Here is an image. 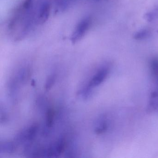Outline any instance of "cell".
<instances>
[{
  "mask_svg": "<svg viewBox=\"0 0 158 158\" xmlns=\"http://www.w3.org/2000/svg\"><path fill=\"white\" fill-rule=\"evenodd\" d=\"M77 0H52L55 8L59 12H63L70 9Z\"/></svg>",
  "mask_w": 158,
  "mask_h": 158,
  "instance_id": "cell-7",
  "label": "cell"
},
{
  "mask_svg": "<svg viewBox=\"0 0 158 158\" xmlns=\"http://www.w3.org/2000/svg\"><path fill=\"white\" fill-rule=\"evenodd\" d=\"M93 20L90 16H86L81 19L78 23L72 33L71 40L75 44L85 37L92 25Z\"/></svg>",
  "mask_w": 158,
  "mask_h": 158,
  "instance_id": "cell-3",
  "label": "cell"
},
{
  "mask_svg": "<svg viewBox=\"0 0 158 158\" xmlns=\"http://www.w3.org/2000/svg\"><path fill=\"white\" fill-rule=\"evenodd\" d=\"M90 1L92 2H98L100 1V0H90Z\"/></svg>",
  "mask_w": 158,
  "mask_h": 158,
  "instance_id": "cell-13",
  "label": "cell"
},
{
  "mask_svg": "<svg viewBox=\"0 0 158 158\" xmlns=\"http://www.w3.org/2000/svg\"><path fill=\"white\" fill-rule=\"evenodd\" d=\"M38 126L36 125H32L19 132L15 137L16 141L19 143H26L33 140L37 135Z\"/></svg>",
  "mask_w": 158,
  "mask_h": 158,
  "instance_id": "cell-5",
  "label": "cell"
},
{
  "mask_svg": "<svg viewBox=\"0 0 158 158\" xmlns=\"http://www.w3.org/2000/svg\"><path fill=\"white\" fill-rule=\"evenodd\" d=\"M0 148L2 153H11L16 150V144L12 141H1Z\"/></svg>",
  "mask_w": 158,
  "mask_h": 158,
  "instance_id": "cell-8",
  "label": "cell"
},
{
  "mask_svg": "<svg viewBox=\"0 0 158 158\" xmlns=\"http://www.w3.org/2000/svg\"><path fill=\"white\" fill-rule=\"evenodd\" d=\"M149 35L150 32L149 30L147 29H143L137 32L134 35V37L137 40H141L148 37Z\"/></svg>",
  "mask_w": 158,
  "mask_h": 158,
  "instance_id": "cell-12",
  "label": "cell"
},
{
  "mask_svg": "<svg viewBox=\"0 0 158 158\" xmlns=\"http://www.w3.org/2000/svg\"><path fill=\"white\" fill-rule=\"evenodd\" d=\"M54 112L51 109H49L46 113V125L48 128L51 127L53 124Z\"/></svg>",
  "mask_w": 158,
  "mask_h": 158,
  "instance_id": "cell-10",
  "label": "cell"
},
{
  "mask_svg": "<svg viewBox=\"0 0 158 158\" xmlns=\"http://www.w3.org/2000/svg\"><path fill=\"white\" fill-rule=\"evenodd\" d=\"M51 8L50 0H38V22L39 25L48 21L50 14Z\"/></svg>",
  "mask_w": 158,
  "mask_h": 158,
  "instance_id": "cell-4",
  "label": "cell"
},
{
  "mask_svg": "<svg viewBox=\"0 0 158 158\" xmlns=\"http://www.w3.org/2000/svg\"><path fill=\"white\" fill-rule=\"evenodd\" d=\"M109 72L110 67L108 64H104L101 66L80 91L93 93L94 89L100 85L106 79Z\"/></svg>",
  "mask_w": 158,
  "mask_h": 158,
  "instance_id": "cell-2",
  "label": "cell"
},
{
  "mask_svg": "<svg viewBox=\"0 0 158 158\" xmlns=\"http://www.w3.org/2000/svg\"><path fill=\"white\" fill-rule=\"evenodd\" d=\"M109 127L108 121L105 115H102L99 117L94 125V132L97 135H101L105 133Z\"/></svg>",
  "mask_w": 158,
  "mask_h": 158,
  "instance_id": "cell-6",
  "label": "cell"
},
{
  "mask_svg": "<svg viewBox=\"0 0 158 158\" xmlns=\"http://www.w3.org/2000/svg\"><path fill=\"white\" fill-rule=\"evenodd\" d=\"M56 74L55 73L52 74L48 77L45 84V88L46 90L48 91L52 88L55 84L56 80Z\"/></svg>",
  "mask_w": 158,
  "mask_h": 158,
  "instance_id": "cell-11",
  "label": "cell"
},
{
  "mask_svg": "<svg viewBox=\"0 0 158 158\" xmlns=\"http://www.w3.org/2000/svg\"><path fill=\"white\" fill-rule=\"evenodd\" d=\"M38 0H23L12 13L8 21V31L15 41L26 37L37 26Z\"/></svg>",
  "mask_w": 158,
  "mask_h": 158,
  "instance_id": "cell-1",
  "label": "cell"
},
{
  "mask_svg": "<svg viewBox=\"0 0 158 158\" xmlns=\"http://www.w3.org/2000/svg\"><path fill=\"white\" fill-rule=\"evenodd\" d=\"M151 73L154 79L158 78V58H153L150 63Z\"/></svg>",
  "mask_w": 158,
  "mask_h": 158,
  "instance_id": "cell-9",
  "label": "cell"
}]
</instances>
